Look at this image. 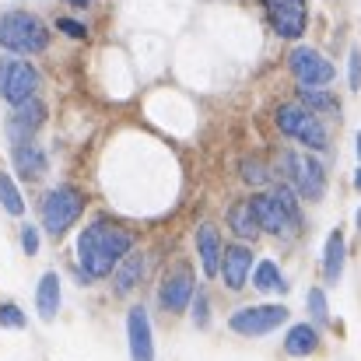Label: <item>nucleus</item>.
I'll return each mask as SVG.
<instances>
[{"label": "nucleus", "mask_w": 361, "mask_h": 361, "mask_svg": "<svg viewBox=\"0 0 361 361\" xmlns=\"http://www.w3.org/2000/svg\"><path fill=\"white\" fill-rule=\"evenodd\" d=\"M133 252V235L116 225V221H92L81 235H78V263H81V277L99 281L109 277L123 259Z\"/></svg>", "instance_id": "nucleus-1"}, {"label": "nucleus", "mask_w": 361, "mask_h": 361, "mask_svg": "<svg viewBox=\"0 0 361 361\" xmlns=\"http://www.w3.org/2000/svg\"><path fill=\"white\" fill-rule=\"evenodd\" d=\"M0 46L11 53H42L49 46V32L35 14L7 11L0 14Z\"/></svg>", "instance_id": "nucleus-2"}, {"label": "nucleus", "mask_w": 361, "mask_h": 361, "mask_svg": "<svg viewBox=\"0 0 361 361\" xmlns=\"http://www.w3.org/2000/svg\"><path fill=\"white\" fill-rule=\"evenodd\" d=\"M281 169H284L288 183H291L305 200H319V197L326 193V169H323L319 158L284 151V154H281Z\"/></svg>", "instance_id": "nucleus-3"}, {"label": "nucleus", "mask_w": 361, "mask_h": 361, "mask_svg": "<svg viewBox=\"0 0 361 361\" xmlns=\"http://www.w3.org/2000/svg\"><path fill=\"white\" fill-rule=\"evenodd\" d=\"M81 211H85L81 190H74V186H56V190H49L46 200H42V225H46L49 235L60 239V235L81 218Z\"/></svg>", "instance_id": "nucleus-4"}, {"label": "nucleus", "mask_w": 361, "mask_h": 361, "mask_svg": "<svg viewBox=\"0 0 361 361\" xmlns=\"http://www.w3.org/2000/svg\"><path fill=\"white\" fill-rule=\"evenodd\" d=\"M277 126H281V133L302 140L309 151H323L330 144L326 126L316 120V113H309L305 106H281L277 109Z\"/></svg>", "instance_id": "nucleus-5"}, {"label": "nucleus", "mask_w": 361, "mask_h": 361, "mask_svg": "<svg viewBox=\"0 0 361 361\" xmlns=\"http://www.w3.org/2000/svg\"><path fill=\"white\" fill-rule=\"evenodd\" d=\"M39 92V71L25 60H0V95L11 106H21L35 99Z\"/></svg>", "instance_id": "nucleus-6"}, {"label": "nucleus", "mask_w": 361, "mask_h": 361, "mask_svg": "<svg viewBox=\"0 0 361 361\" xmlns=\"http://www.w3.org/2000/svg\"><path fill=\"white\" fill-rule=\"evenodd\" d=\"M193 291H197V281H193V270L190 263H172L158 284V302L165 312H183L190 302H193Z\"/></svg>", "instance_id": "nucleus-7"}, {"label": "nucleus", "mask_w": 361, "mask_h": 361, "mask_svg": "<svg viewBox=\"0 0 361 361\" xmlns=\"http://www.w3.org/2000/svg\"><path fill=\"white\" fill-rule=\"evenodd\" d=\"M284 323H288V305H252V309H239L228 319V326L242 337H267Z\"/></svg>", "instance_id": "nucleus-8"}, {"label": "nucleus", "mask_w": 361, "mask_h": 361, "mask_svg": "<svg viewBox=\"0 0 361 361\" xmlns=\"http://www.w3.org/2000/svg\"><path fill=\"white\" fill-rule=\"evenodd\" d=\"M252 214H256V221H259V232H270V235H291V232H298L302 228V221L274 197V193H256L252 200Z\"/></svg>", "instance_id": "nucleus-9"}, {"label": "nucleus", "mask_w": 361, "mask_h": 361, "mask_svg": "<svg viewBox=\"0 0 361 361\" xmlns=\"http://www.w3.org/2000/svg\"><path fill=\"white\" fill-rule=\"evenodd\" d=\"M291 74L298 78L302 88H319V85H330L334 81V63L319 53V49H309V46H298L291 56Z\"/></svg>", "instance_id": "nucleus-10"}, {"label": "nucleus", "mask_w": 361, "mask_h": 361, "mask_svg": "<svg viewBox=\"0 0 361 361\" xmlns=\"http://www.w3.org/2000/svg\"><path fill=\"white\" fill-rule=\"evenodd\" d=\"M263 7L281 39H298L305 32V21H309L305 0H263Z\"/></svg>", "instance_id": "nucleus-11"}, {"label": "nucleus", "mask_w": 361, "mask_h": 361, "mask_svg": "<svg viewBox=\"0 0 361 361\" xmlns=\"http://www.w3.org/2000/svg\"><path fill=\"white\" fill-rule=\"evenodd\" d=\"M42 120H46V106H42L39 99H28V102L14 106V113H11V120H7L11 144H14V147H18V144H28L32 133L42 126Z\"/></svg>", "instance_id": "nucleus-12"}, {"label": "nucleus", "mask_w": 361, "mask_h": 361, "mask_svg": "<svg viewBox=\"0 0 361 361\" xmlns=\"http://www.w3.org/2000/svg\"><path fill=\"white\" fill-rule=\"evenodd\" d=\"M126 337H130V358L154 361V341H151V319L144 305H133L126 312Z\"/></svg>", "instance_id": "nucleus-13"}, {"label": "nucleus", "mask_w": 361, "mask_h": 361, "mask_svg": "<svg viewBox=\"0 0 361 361\" xmlns=\"http://www.w3.org/2000/svg\"><path fill=\"white\" fill-rule=\"evenodd\" d=\"M252 270V249L249 245H225L221 252V277L232 291L245 288V277Z\"/></svg>", "instance_id": "nucleus-14"}, {"label": "nucleus", "mask_w": 361, "mask_h": 361, "mask_svg": "<svg viewBox=\"0 0 361 361\" xmlns=\"http://www.w3.org/2000/svg\"><path fill=\"white\" fill-rule=\"evenodd\" d=\"M197 252H200L204 274L207 277H218L221 274V252H225V245H221V235H218L214 225H200L197 228Z\"/></svg>", "instance_id": "nucleus-15"}, {"label": "nucleus", "mask_w": 361, "mask_h": 361, "mask_svg": "<svg viewBox=\"0 0 361 361\" xmlns=\"http://www.w3.org/2000/svg\"><path fill=\"white\" fill-rule=\"evenodd\" d=\"M284 351H288L291 358H309V355H316V351H319V330H316L312 323L291 326L288 337H284Z\"/></svg>", "instance_id": "nucleus-16"}, {"label": "nucleus", "mask_w": 361, "mask_h": 361, "mask_svg": "<svg viewBox=\"0 0 361 361\" xmlns=\"http://www.w3.org/2000/svg\"><path fill=\"white\" fill-rule=\"evenodd\" d=\"M14 169H18V176L21 179H39L42 172H46V154L39 151V144H18L14 147Z\"/></svg>", "instance_id": "nucleus-17"}, {"label": "nucleus", "mask_w": 361, "mask_h": 361, "mask_svg": "<svg viewBox=\"0 0 361 361\" xmlns=\"http://www.w3.org/2000/svg\"><path fill=\"white\" fill-rule=\"evenodd\" d=\"M228 225H232V232L239 235V239H256L259 235V221H256V214H252V204L249 200H239V204H232L228 207Z\"/></svg>", "instance_id": "nucleus-18"}, {"label": "nucleus", "mask_w": 361, "mask_h": 361, "mask_svg": "<svg viewBox=\"0 0 361 361\" xmlns=\"http://www.w3.org/2000/svg\"><path fill=\"white\" fill-rule=\"evenodd\" d=\"M140 277H144V256H140V252H130L120 267H116L113 284H116V291H120V295H130V291L140 284Z\"/></svg>", "instance_id": "nucleus-19"}, {"label": "nucleus", "mask_w": 361, "mask_h": 361, "mask_svg": "<svg viewBox=\"0 0 361 361\" xmlns=\"http://www.w3.org/2000/svg\"><path fill=\"white\" fill-rule=\"evenodd\" d=\"M35 305H39V316L42 319H53L56 316V309H60V277L56 274H42L39 291H35Z\"/></svg>", "instance_id": "nucleus-20"}, {"label": "nucleus", "mask_w": 361, "mask_h": 361, "mask_svg": "<svg viewBox=\"0 0 361 361\" xmlns=\"http://www.w3.org/2000/svg\"><path fill=\"white\" fill-rule=\"evenodd\" d=\"M323 274H326V281H330V284H337V281H341V274H344V235H341V228H337V232H330V239H326Z\"/></svg>", "instance_id": "nucleus-21"}, {"label": "nucleus", "mask_w": 361, "mask_h": 361, "mask_svg": "<svg viewBox=\"0 0 361 361\" xmlns=\"http://www.w3.org/2000/svg\"><path fill=\"white\" fill-rule=\"evenodd\" d=\"M298 102L309 106V113H337L341 109V102L330 92H319V88H298Z\"/></svg>", "instance_id": "nucleus-22"}, {"label": "nucleus", "mask_w": 361, "mask_h": 361, "mask_svg": "<svg viewBox=\"0 0 361 361\" xmlns=\"http://www.w3.org/2000/svg\"><path fill=\"white\" fill-rule=\"evenodd\" d=\"M252 284H256V291H288V284H284V277H281L277 263H270V259H263V263L256 267Z\"/></svg>", "instance_id": "nucleus-23"}, {"label": "nucleus", "mask_w": 361, "mask_h": 361, "mask_svg": "<svg viewBox=\"0 0 361 361\" xmlns=\"http://www.w3.org/2000/svg\"><path fill=\"white\" fill-rule=\"evenodd\" d=\"M0 204H4V211H7V214H14V218L25 211V200H21L18 186L11 183V176H0Z\"/></svg>", "instance_id": "nucleus-24"}, {"label": "nucleus", "mask_w": 361, "mask_h": 361, "mask_svg": "<svg viewBox=\"0 0 361 361\" xmlns=\"http://www.w3.org/2000/svg\"><path fill=\"white\" fill-rule=\"evenodd\" d=\"M242 179H245L249 186H263V183L270 179V172H267V165H263V161L245 158V161H242Z\"/></svg>", "instance_id": "nucleus-25"}, {"label": "nucleus", "mask_w": 361, "mask_h": 361, "mask_svg": "<svg viewBox=\"0 0 361 361\" xmlns=\"http://www.w3.org/2000/svg\"><path fill=\"white\" fill-rule=\"evenodd\" d=\"M309 312H312V319H316V323H326V319H330L323 288H312V291H309Z\"/></svg>", "instance_id": "nucleus-26"}, {"label": "nucleus", "mask_w": 361, "mask_h": 361, "mask_svg": "<svg viewBox=\"0 0 361 361\" xmlns=\"http://www.w3.org/2000/svg\"><path fill=\"white\" fill-rule=\"evenodd\" d=\"M0 326L21 330V326H25V312H21L18 305H0Z\"/></svg>", "instance_id": "nucleus-27"}, {"label": "nucleus", "mask_w": 361, "mask_h": 361, "mask_svg": "<svg viewBox=\"0 0 361 361\" xmlns=\"http://www.w3.org/2000/svg\"><path fill=\"white\" fill-rule=\"evenodd\" d=\"M193 323H197V330H207V323H211V309H207V298H204V295H197V305H193Z\"/></svg>", "instance_id": "nucleus-28"}, {"label": "nucleus", "mask_w": 361, "mask_h": 361, "mask_svg": "<svg viewBox=\"0 0 361 361\" xmlns=\"http://www.w3.org/2000/svg\"><path fill=\"white\" fill-rule=\"evenodd\" d=\"M56 28H60V32H67L71 39H85V35H88V28H85L81 21H71V18H60V21H56Z\"/></svg>", "instance_id": "nucleus-29"}, {"label": "nucleus", "mask_w": 361, "mask_h": 361, "mask_svg": "<svg viewBox=\"0 0 361 361\" xmlns=\"http://www.w3.org/2000/svg\"><path fill=\"white\" fill-rule=\"evenodd\" d=\"M21 245H25V252H28V256H35V252H39V232H35L32 225H25V228H21Z\"/></svg>", "instance_id": "nucleus-30"}, {"label": "nucleus", "mask_w": 361, "mask_h": 361, "mask_svg": "<svg viewBox=\"0 0 361 361\" xmlns=\"http://www.w3.org/2000/svg\"><path fill=\"white\" fill-rule=\"evenodd\" d=\"M351 88H361V49H351Z\"/></svg>", "instance_id": "nucleus-31"}, {"label": "nucleus", "mask_w": 361, "mask_h": 361, "mask_svg": "<svg viewBox=\"0 0 361 361\" xmlns=\"http://www.w3.org/2000/svg\"><path fill=\"white\" fill-rule=\"evenodd\" d=\"M71 4H74V7H92L95 0H71Z\"/></svg>", "instance_id": "nucleus-32"}, {"label": "nucleus", "mask_w": 361, "mask_h": 361, "mask_svg": "<svg viewBox=\"0 0 361 361\" xmlns=\"http://www.w3.org/2000/svg\"><path fill=\"white\" fill-rule=\"evenodd\" d=\"M355 186H358V190H361V169H358V176H355Z\"/></svg>", "instance_id": "nucleus-33"}, {"label": "nucleus", "mask_w": 361, "mask_h": 361, "mask_svg": "<svg viewBox=\"0 0 361 361\" xmlns=\"http://www.w3.org/2000/svg\"><path fill=\"white\" fill-rule=\"evenodd\" d=\"M358 154H361V133H358Z\"/></svg>", "instance_id": "nucleus-34"}, {"label": "nucleus", "mask_w": 361, "mask_h": 361, "mask_svg": "<svg viewBox=\"0 0 361 361\" xmlns=\"http://www.w3.org/2000/svg\"><path fill=\"white\" fill-rule=\"evenodd\" d=\"M358 228H361V211H358Z\"/></svg>", "instance_id": "nucleus-35"}]
</instances>
